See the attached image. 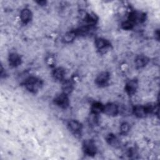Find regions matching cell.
I'll return each instance as SVG.
<instances>
[{"label": "cell", "mask_w": 160, "mask_h": 160, "mask_svg": "<svg viewBox=\"0 0 160 160\" xmlns=\"http://www.w3.org/2000/svg\"><path fill=\"white\" fill-rule=\"evenodd\" d=\"M55 104L61 108L66 109L69 105V100L68 94L62 92L58 95L54 99Z\"/></svg>", "instance_id": "3"}, {"label": "cell", "mask_w": 160, "mask_h": 160, "mask_svg": "<svg viewBox=\"0 0 160 160\" xmlns=\"http://www.w3.org/2000/svg\"><path fill=\"white\" fill-rule=\"evenodd\" d=\"M26 88L31 92L36 93L42 86V81L36 77H29L24 82Z\"/></svg>", "instance_id": "1"}, {"label": "cell", "mask_w": 160, "mask_h": 160, "mask_svg": "<svg viewBox=\"0 0 160 160\" xmlns=\"http://www.w3.org/2000/svg\"><path fill=\"white\" fill-rule=\"evenodd\" d=\"M97 115L98 114H96L91 112V115L89 116V124L91 123V124H92L93 125L96 124V122H98Z\"/></svg>", "instance_id": "22"}, {"label": "cell", "mask_w": 160, "mask_h": 160, "mask_svg": "<svg viewBox=\"0 0 160 160\" xmlns=\"http://www.w3.org/2000/svg\"><path fill=\"white\" fill-rule=\"evenodd\" d=\"M103 112L110 116H116L119 112L118 106L114 103H108L104 105Z\"/></svg>", "instance_id": "6"}, {"label": "cell", "mask_w": 160, "mask_h": 160, "mask_svg": "<svg viewBox=\"0 0 160 160\" xmlns=\"http://www.w3.org/2000/svg\"><path fill=\"white\" fill-rule=\"evenodd\" d=\"M65 76V71L62 68H57L54 69L52 72V76L54 78L58 81H62L64 79Z\"/></svg>", "instance_id": "15"}, {"label": "cell", "mask_w": 160, "mask_h": 160, "mask_svg": "<svg viewBox=\"0 0 160 160\" xmlns=\"http://www.w3.org/2000/svg\"><path fill=\"white\" fill-rule=\"evenodd\" d=\"M148 62V58L144 55H139L135 59V64L138 68H142L146 66Z\"/></svg>", "instance_id": "13"}, {"label": "cell", "mask_w": 160, "mask_h": 160, "mask_svg": "<svg viewBox=\"0 0 160 160\" xmlns=\"http://www.w3.org/2000/svg\"><path fill=\"white\" fill-rule=\"evenodd\" d=\"M130 129V126L128 122H122L120 126V131L122 134H127Z\"/></svg>", "instance_id": "20"}, {"label": "cell", "mask_w": 160, "mask_h": 160, "mask_svg": "<svg viewBox=\"0 0 160 160\" xmlns=\"http://www.w3.org/2000/svg\"><path fill=\"white\" fill-rule=\"evenodd\" d=\"M110 78V74L107 71L101 72L99 73L95 79L96 84L99 87H104L108 85Z\"/></svg>", "instance_id": "4"}, {"label": "cell", "mask_w": 160, "mask_h": 160, "mask_svg": "<svg viewBox=\"0 0 160 160\" xmlns=\"http://www.w3.org/2000/svg\"><path fill=\"white\" fill-rule=\"evenodd\" d=\"M146 15L144 13L139 11H133L129 15L128 19L134 24L136 23H141L145 21Z\"/></svg>", "instance_id": "5"}, {"label": "cell", "mask_w": 160, "mask_h": 160, "mask_svg": "<svg viewBox=\"0 0 160 160\" xmlns=\"http://www.w3.org/2000/svg\"><path fill=\"white\" fill-rule=\"evenodd\" d=\"M132 112L138 118H142L147 116L148 112L146 111L145 106L141 105H136L133 107L132 108Z\"/></svg>", "instance_id": "10"}, {"label": "cell", "mask_w": 160, "mask_h": 160, "mask_svg": "<svg viewBox=\"0 0 160 160\" xmlns=\"http://www.w3.org/2000/svg\"><path fill=\"white\" fill-rule=\"evenodd\" d=\"M95 45L98 50L102 51L104 50H107L110 47V42L109 41L104 38H98L95 40Z\"/></svg>", "instance_id": "8"}, {"label": "cell", "mask_w": 160, "mask_h": 160, "mask_svg": "<svg viewBox=\"0 0 160 160\" xmlns=\"http://www.w3.org/2000/svg\"><path fill=\"white\" fill-rule=\"evenodd\" d=\"M8 60H9V64L12 67H17L19 65H20L21 63V56L16 52L11 53L9 55Z\"/></svg>", "instance_id": "12"}, {"label": "cell", "mask_w": 160, "mask_h": 160, "mask_svg": "<svg viewBox=\"0 0 160 160\" xmlns=\"http://www.w3.org/2000/svg\"><path fill=\"white\" fill-rule=\"evenodd\" d=\"M76 36H77V34H76V32L75 31H71L68 32L64 36L63 40L66 42H71L75 39Z\"/></svg>", "instance_id": "19"}, {"label": "cell", "mask_w": 160, "mask_h": 160, "mask_svg": "<svg viewBox=\"0 0 160 160\" xmlns=\"http://www.w3.org/2000/svg\"><path fill=\"white\" fill-rule=\"evenodd\" d=\"M62 89L64 93L66 94H69L71 93V92L73 89V83L70 80H66L64 81L62 86Z\"/></svg>", "instance_id": "16"}, {"label": "cell", "mask_w": 160, "mask_h": 160, "mask_svg": "<svg viewBox=\"0 0 160 160\" xmlns=\"http://www.w3.org/2000/svg\"><path fill=\"white\" fill-rule=\"evenodd\" d=\"M97 21H98V18L96 15L94 14H92V13L88 14L85 16V21L88 26H91L95 25Z\"/></svg>", "instance_id": "17"}, {"label": "cell", "mask_w": 160, "mask_h": 160, "mask_svg": "<svg viewBox=\"0 0 160 160\" xmlns=\"http://www.w3.org/2000/svg\"><path fill=\"white\" fill-rule=\"evenodd\" d=\"M68 127L69 129L75 134H79L81 133L82 128L81 123L77 120H70L68 122Z\"/></svg>", "instance_id": "7"}, {"label": "cell", "mask_w": 160, "mask_h": 160, "mask_svg": "<svg viewBox=\"0 0 160 160\" xmlns=\"http://www.w3.org/2000/svg\"><path fill=\"white\" fill-rule=\"evenodd\" d=\"M104 105L99 102H95L91 106V112L98 114L103 111Z\"/></svg>", "instance_id": "18"}, {"label": "cell", "mask_w": 160, "mask_h": 160, "mask_svg": "<svg viewBox=\"0 0 160 160\" xmlns=\"http://www.w3.org/2000/svg\"><path fill=\"white\" fill-rule=\"evenodd\" d=\"M138 87V81L136 79H131L127 82V83L126 84L125 90L129 95H132L136 92Z\"/></svg>", "instance_id": "9"}, {"label": "cell", "mask_w": 160, "mask_h": 160, "mask_svg": "<svg viewBox=\"0 0 160 160\" xmlns=\"http://www.w3.org/2000/svg\"><path fill=\"white\" fill-rule=\"evenodd\" d=\"M107 142L114 148H118L120 145V142L118 137L113 134H109L106 138Z\"/></svg>", "instance_id": "14"}, {"label": "cell", "mask_w": 160, "mask_h": 160, "mask_svg": "<svg viewBox=\"0 0 160 160\" xmlns=\"http://www.w3.org/2000/svg\"><path fill=\"white\" fill-rule=\"evenodd\" d=\"M134 24L132 22H131L129 20H127L126 21H124L122 23L121 26H122V29H124L125 30H129V29H132V28L134 27Z\"/></svg>", "instance_id": "21"}, {"label": "cell", "mask_w": 160, "mask_h": 160, "mask_svg": "<svg viewBox=\"0 0 160 160\" xmlns=\"http://www.w3.org/2000/svg\"><path fill=\"white\" fill-rule=\"evenodd\" d=\"M32 12L31 11L30 9L28 8H24L21 11L20 19L22 22L24 24H27L29 22H30V21L32 19Z\"/></svg>", "instance_id": "11"}, {"label": "cell", "mask_w": 160, "mask_h": 160, "mask_svg": "<svg viewBox=\"0 0 160 160\" xmlns=\"http://www.w3.org/2000/svg\"><path fill=\"white\" fill-rule=\"evenodd\" d=\"M82 150L85 154L93 156L96 154L97 148L94 142L91 139L86 140L82 144Z\"/></svg>", "instance_id": "2"}]
</instances>
